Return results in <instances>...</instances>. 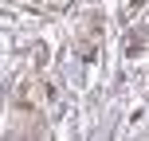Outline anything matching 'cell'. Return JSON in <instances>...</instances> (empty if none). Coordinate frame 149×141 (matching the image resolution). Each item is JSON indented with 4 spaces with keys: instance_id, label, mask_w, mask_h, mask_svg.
<instances>
[{
    "instance_id": "obj_4",
    "label": "cell",
    "mask_w": 149,
    "mask_h": 141,
    "mask_svg": "<svg viewBox=\"0 0 149 141\" xmlns=\"http://www.w3.org/2000/svg\"><path fill=\"white\" fill-rule=\"evenodd\" d=\"M141 8H145V0H130V8H126V16H137V12H141Z\"/></svg>"
},
{
    "instance_id": "obj_2",
    "label": "cell",
    "mask_w": 149,
    "mask_h": 141,
    "mask_svg": "<svg viewBox=\"0 0 149 141\" xmlns=\"http://www.w3.org/2000/svg\"><path fill=\"white\" fill-rule=\"evenodd\" d=\"M39 94H43L47 110H59L63 106V82H59V74H47V78L39 82Z\"/></svg>"
},
{
    "instance_id": "obj_5",
    "label": "cell",
    "mask_w": 149,
    "mask_h": 141,
    "mask_svg": "<svg viewBox=\"0 0 149 141\" xmlns=\"http://www.w3.org/2000/svg\"><path fill=\"white\" fill-rule=\"evenodd\" d=\"M47 4H63V0H47Z\"/></svg>"
},
{
    "instance_id": "obj_3",
    "label": "cell",
    "mask_w": 149,
    "mask_h": 141,
    "mask_svg": "<svg viewBox=\"0 0 149 141\" xmlns=\"http://www.w3.org/2000/svg\"><path fill=\"white\" fill-rule=\"evenodd\" d=\"M149 47V28H130V35H126V59H137Z\"/></svg>"
},
{
    "instance_id": "obj_1",
    "label": "cell",
    "mask_w": 149,
    "mask_h": 141,
    "mask_svg": "<svg viewBox=\"0 0 149 141\" xmlns=\"http://www.w3.org/2000/svg\"><path fill=\"white\" fill-rule=\"evenodd\" d=\"M12 110H16V114H28V118H36V114L43 110V94H39L31 82H20V86L12 90Z\"/></svg>"
}]
</instances>
